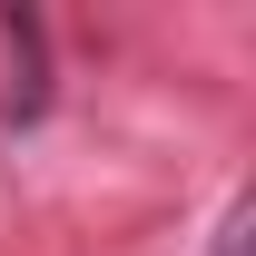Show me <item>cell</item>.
<instances>
[{
	"mask_svg": "<svg viewBox=\"0 0 256 256\" xmlns=\"http://www.w3.org/2000/svg\"><path fill=\"white\" fill-rule=\"evenodd\" d=\"M217 256H246V207H226V226H217Z\"/></svg>",
	"mask_w": 256,
	"mask_h": 256,
	"instance_id": "7a4b0ae2",
	"label": "cell"
},
{
	"mask_svg": "<svg viewBox=\"0 0 256 256\" xmlns=\"http://www.w3.org/2000/svg\"><path fill=\"white\" fill-rule=\"evenodd\" d=\"M0 40H10V69H20V79H10V128H30L40 108H50V79H40V20H30V10H10Z\"/></svg>",
	"mask_w": 256,
	"mask_h": 256,
	"instance_id": "6da1fadb",
	"label": "cell"
}]
</instances>
